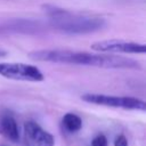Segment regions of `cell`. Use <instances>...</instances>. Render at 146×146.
<instances>
[{
    "mask_svg": "<svg viewBox=\"0 0 146 146\" xmlns=\"http://www.w3.org/2000/svg\"><path fill=\"white\" fill-rule=\"evenodd\" d=\"M81 98L87 103L107 106V107H115V108H123V110H138V111L146 110V103L135 97L113 96V95H104V94H84L81 96Z\"/></svg>",
    "mask_w": 146,
    "mask_h": 146,
    "instance_id": "cell-3",
    "label": "cell"
},
{
    "mask_svg": "<svg viewBox=\"0 0 146 146\" xmlns=\"http://www.w3.org/2000/svg\"><path fill=\"white\" fill-rule=\"evenodd\" d=\"M63 127L68 132H76L82 128V120L74 113H66L62 120Z\"/></svg>",
    "mask_w": 146,
    "mask_h": 146,
    "instance_id": "cell-8",
    "label": "cell"
},
{
    "mask_svg": "<svg viewBox=\"0 0 146 146\" xmlns=\"http://www.w3.org/2000/svg\"><path fill=\"white\" fill-rule=\"evenodd\" d=\"M5 55H6V51H3V50L0 49V57H1V56H5Z\"/></svg>",
    "mask_w": 146,
    "mask_h": 146,
    "instance_id": "cell-11",
    "label": "cell"
},
{
    "mask_svg": "<svg viewBox=\"0 0 146 146\" xmlns=\"http://www.w3.org/2000/svg\"><path fill=\"white\" fill-rule=\"evenodd\" d=\"M0 75L17 81L41 82L44 80L40 68L24 63H0Z\"/></svg>",
    "mask_w": 146,
    "mask_h": 146,
    "instance_id": "cell-4",
    "label": "cell"
},
{
    "mask_svg": "<svg viewBox=\"0 0 146 146\" xmlns=\"http://www.w3.org/2000/svg\"><path fill=\"white\" fill-rule=\"evenodd\" d=\"M0 135L14 143L19 139V130L17 122L13 114L8 111L0 112Z\"/></svg>",
    "mask_w": 146,
    "mask_h": 146,
    "instance_id": "cell-7",
    "label": "cell"
},
{
    "mask_svg": "<svg viewBox=\"0 0 146 146\" xmlns=\"http://www.w3.org/2000/svg\"><path fill=\"white\" fill-rule=\"evenodd\" d=\"M30 58L39 62H50L59 64H73L95 66L103 68H138L139 63L135 59L116 56L106 55L105 52L91 54L87 51L75 50H63V49H42L30 52Z\"/></svg>",
    "mask_w": 146,
    "mask_h": 146,
    "instance_id": "cell-1",
    "label": "cell"
},
{
    "mask_svg": "<svg viewBox=\"0 0 146 146\" xmlns=\"http://www.w3.org/2000/svg\"><path fill=\"white\" fill-rule=\"evenodd\" d=\"M91 49L98 52L110 54H145L146 46L144 43L123 41V40H104L91 44Z\"/></svg>",
    "mask_w": 146,
    "mask_h": 146,
    "instance_id": "cell-5",
    "label": "cell"
},
{
    "mask_svg": "<svg viewBox=\"0 0 146 146\" xmlns=\"http://www.w3.org/2000/svg\"><path fill=\"white\" fill-rule=\"evenodd\" d=\"M114 146H128V140L125 136L119 135L114 140Z\"/></svg>",
    "mask_w": 146,
    "mask_h": 146,
    "instance_id": "cell-10",
    "label": "cell"
},
{
    "mask_svg": "<svg viewBox=\"0 0 146 146\" xmlns=\"http://www.w3.org/2000/svg\"><path fill=\"white\" fill-rule=\"evenodd\" d=\"M91 146H108V141H107L106 136H104V135H97L92 139Z\"/></svg>",
    "mask_w": 146,
    "mask_h": 146,
    "instance_id": "cell-9",
    "label": "cell"
},
{
    "mask_svg": "<svg viewBox=\"0 0 146 146\" xmlns=\"http://www.w3.org/2000/svg\"><path fill=\"white\" fill-rule=\"evenodd\" d=\"M43 8L51 26L66 34L94 33L106 24L105 19L99 16L75 13L51 5H46Z\"/></svg>",
    "mask_w": 146,
    "mask_h": 146,
    "instance_id": "cell-2",
    "label": "cell"
},
{
    "mask_svg": "<svg viewBox=\"0 0 146 146\" xmlns=\"http://www.w3.org/2000/svg\"><path fill=\"white\" fill-rule=\"evenodd\" d=\"M25 146H54V136L43 130L36 122L27 121L24 123Z\"/></svg>",
    "mask_w": 146,
    "mask_h": 146,
    "instance_id": "cell-6",
    "label": "cell"
}]
</instances>
